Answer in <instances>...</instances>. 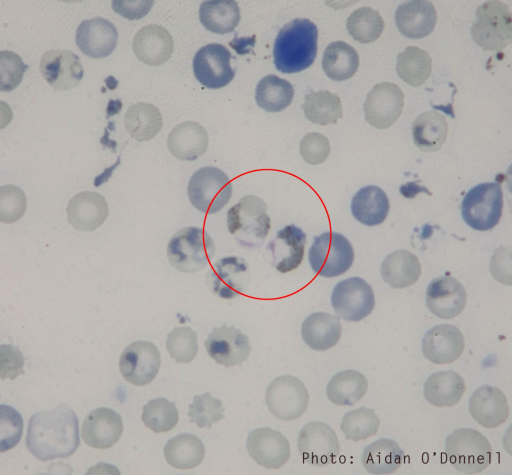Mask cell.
Listing matches in <instances>:
<instances>
[{
  "instance_id": "40",
  "label": "cell",
  "mask_w": 512,
  "mask_h": 475,
  "mask_svg": "<svg viewBox=\"0 0 512 475\" xmlns=\"http://www.w3.org/2000/svg\"><path fill=\"white\" fill-rule=\"evenodd\" d=\"M322 66L329 78L335 81L344 80L357 71L358 54L348 44L342 41L334 42L324 51Z\"/></svg>"
},
{
  "instance_id": "25",
  "label": "cell",
  "mask_w": 512,
  "mask_h": 475,
  "mask_svg": "<svg viewBox=\"0 0 512 475\" xmlns=\"http://www.w3.org/2000/svg\"><path fill=\"white\" fill-rule=\"evenodd\" d=\"M66 213L68 220L74 228L90 231L104 222L108 215V207L101 194L94 192H82L69 201Z\"/></svg>"
},
{
  "instance_id": "37",
  "label": "cell",
  "mask_w": 512,
  "mask_h": 475,
  "mask_svg": "<svg viewBox=\"0 0 512 475\" xmlns=\"http://www.w3.org/2000/svg\"><path fill=\"white\" fill-rule=\"evenodd\" d=\"M368 382L360 372L354 370L340 372L334 376L326 386V395L332 404L351 406L366 394Z\"/></svg>"
},
{
  "instance_id": "3",
  "label": "cell",
  "mask_w": 512,
  "mask_h": 475,
  "mask_svg": "<svg viewBox=\"0 0 512 475\" xmlns=\"http://www.w3.org/2000/svg\"><path fill=\"white\" fill-rule=\"evenodd\" d=\"M215 252L214 242L208 233L202 228H183L170 240L167 256L170 264L176 270L194 273L204 268L212 259Z\"/></svg>"
},
{
  "instance_id": "38",
  "label": "cell",
  "mask_w": 512,
  "mask_h": 475,
  "mask_svg": "<svg viewBox=\"0 0 512 475\" xmlns=\"http://www.w3.org/2000/svg\"><path fill=\"white\" fill-rule=\"evenodd\" d=\"M201 23L208 30L224 34L232 32L240 19V8L232 0L204 1L199 10Z\"/></svg>"
},
{
  "instance_id": "16",
  "label": "cell",
  "mask_w": 512,
  "mask_h": 475,
  "mask_svg": "<svg viewBox=\"0 0 512 475\" xmlns=\"http://www.w3.org/2000/svg\"><path fill=\"white\" fill-rule=\"evenodd\" d=\"M204 346L209 356L226 368L240 366L248 359L252 347L248 336L234 326L214 328Z\"/></svg>"
},
{
  "instance_id": "59",
  "label": "cell",
  "mask_w": 512,
  "mask_h": 475,
  "mask_svg": "<svg viewBox=\"0 0 512 475\" xmlns=\"http://www.w3.org/2000/svg\"><path fill=\"white\" fill-rule=\"evenodd\" d=\"M105 82L108 87L110 90L114 89L117 85V81L112 76L108 77Z\"/></svg>"
},
{
  "instance_id": "46",
  "label": "cell",
  "mask_w": 512,
  "mask_h": 475,
  "mask_svg": "<svg viewBox=\"0 0 512 475\" xmlns=\"http://www.w3.org/2000/svg\"><path fill=\"white\" fill-rule=\"evenodd\" d=\"M178 418L175 404L164 398L150 400L143 407L142 419L144 425L156 433L172 430Z\"/></svg>"
},
{
  "instance_id": "8",
  "label": "cell",
  "mask_w": 512,
  "mask_h": 475,
  "mask_svg": "<svg viewBox=\"0 0 512 475\" xmlns=\"http://www.w3.org/2000/svg\"><path fill=\"white\" fill-rule=\"evenodd\" d=\"M503 194L498 182L480 184L470 189L462 202V215L472 228L481 231L494 228L500 222Z\"/></svg>"
},
{
  "instance_id": "56",
  "label": "cell",
  "mask_w": 512,
  "mask_h": 475,
  "mask_svg": "<svg viewBox=\"0 0 512 475\" xmlns=\"http://www.w3.org/2000/svg\"><path fill=\"white\" fill-rule=\"evenodd\" d=\"M119 162L120 159L118 158L116 163L110 167L105 169L102 174L96 177L94 181V186H98L106 182L114 170L119 164Z\"/></svg>"
},
{
  "instance_id": "35",
  "label": "cell",
  "mask_w": 512,
  "mask_h": 475,
  "mask_svg": "<svg viewBox=\"0 0 512 475\" xmlns=\"http://www.w3.org/2000/svg\"><path fill=\"white\" fill-rule=\"evenodd\" d=\"M448 132L446 118L434 110L422 113L412 124L414 142L420 150L425 152L438 150L446 140Z\"/></svg>"
},
{
  "instance_id": "2",
  "label": "cell",
  "mask_w": 512,
  "mask_h": 475,
  "mask_svg": "<svg viewBox=\"0 0 512 475\" xmlns=\"http://www.w3.org/2000/svg\"><path fill=\"white\" fill-rule=\"evenodd\" d=\"M318 31L306 18H296L280 30L274 48V64L285 73L298 72L314 62L317 52Z\"/></svg>"
},
{
  "instance_id": "41",
  "label": "cell",
  "mask_w": 512,
  "mask_h": 475,
  "mask_svg": "<svg viewBox=\"0 0 512 475\" xmlns=\"http://www.w3.org/2000/svg\"><path fill=\"white\" fill-rule=\"evenodd\" d=\"M302 108L308 120L322 126L336 124L343 116L340 97L328 90H312L306 95Z\"/></svg>"
},
{
  "instance_id": "26",
  "label": "cell",
  "mask_w": 512,
  "mask_h": 475,
  "mask_svg": "<svg viewBox=\"0 0 512 475\" xmlns=\"http://www.w3.org/2000/svg\"><path fill=\"white\" fill-rule=\"evenodd\" d=\"M306 235L294 224L278 230L268 244L274 264L279 272L285 274L298 267L304 254Z\"/></svg>"
},
{
  "instance_id": "19",
  "label": "cell",
  "mask_w": 512,
  "mask_h": 475,
  "mask_svg": "<svg viewBox=\"0 0 512 475\" xmlns=\"http://www.w3.org/2000/svg\"><path fill=\"white\" fill-rule=\"evenodd\" d=\"M467 294L464 286L455 278L443 276L434 279L426 293V304L429 310L443 319L458 316L464 309Z\"/></svg>"
},
{
  "instance_id": "7",
  "label": "cell",
  "mask_w": 512,
  "mask_h": 475,
  "mask_svg": "<svg viewBox=\"0 0 512 475\" xmlns=\"http://www.w3.org/2000/svg\"><path fill=\"white\" fill-rule=\"evenodd\" d=\"M232 192L228 176L220 168L205 166L190 178L188 194L192 205L202 212L215 214L229 202Z\"/></svg>"
},
{
  "instance_id": "10",
  "label": "cell",
  "mask_w": 512,
  "mask_h": 475,
  "mask_svg": "<svg viewBox=\"0 0 512 475\" xmlns=\"http://www.w3.org/2000/svg\"><path fill=\"white\" fill-rule=\"evenodd\" d=\"M266 400L270 412L277 418L292 420L306 410L309 395L304 384L290 375L274 380L266 390Z\"/></svg>"
},
{
  "instance_id": "13",
  "label": "cell",
  "mask_w": 512,
  "mask_h": 475,
  "mask_svg": "<svg viewBox=\"0 0 512 475\" xmlns=\"http://www.w3.org/2000/svg\"><path fill=\"white\" fill-rule=\"evenodd\" d=\"M160 366V356L152 342L137 340L129 344L122 352L120 371L125 380L136 386L150 383L156 376Z\"/></svg>"
},
{
  "instance_id": "23",
  "label": "cell",
  "mask_w": 512,
  "mask_h": 475,
  "mask_svg": "<svg viewBox=\"0 0 512 475\" xmlns=\"http://www.w3.org/2000/svg\"><path fill=\"white\" fill-rule=\"evenodd\" d=\"M123 430L120 416L111 408L94 410L85 418L82 427V436L91 447L106 449L119 440Z\"/></svg>"
},
{
  "instance_id": "29",
  "label": "cell",
  "mask_w": 512,
  "mask_h": 475,
  "mask_svg": "<svg viewBox=\"0 0 512 475\" xmlns=\"http://www.w3.org/2000/svg\"><path fill=\"white\" fill-rule=\"evenodd\" d=\"M167 144L170 152L177 158L194 160L206 152L208 138L206 130L198 122L186 121L170 132Z\"/></svg>"
},
{
  "instance_id": "1",
  "label": "cell",
  "mask_w": 512,
  "mask_h": 475,
  "mask_svg": "<svg viewBox=\"0 0 512 475\" xmlns=\"http://www.w3.org/2000/svg\"><path fill=\"white\" fill-rule=\"evenodd\" d=\"M79 445L78 420L68 406L60 404L30 418L26 446L38 459L46 461L68 457Z\"/></svg>"
},
{
  "instance_id": "44",
  "label": "cell",
  "mask_w": 512,
  "mask_h": 475,
  "mask_svg": "<svg viewBox=\"0 0 512 475\" xmlns=\"http://www.w3.org/2000/svg\"><path fill=\"white\" fill-rule=\"evenodd\" d=\"M384 22L379 12L370 7H362L354 11L346 21L350 34L360 43L372 42L382 33Z\"/></svg>"
},
{
  "instance_id": "47",
  "label": "cell",
  "mask_w": 512,
  "mask_h": 475,
  "mask_svg": "<svg viewBox=\"0 0 512 475\" xmlns=\"http://www.w3.org/2000/svg\"><path fill=\"white\" fill-rule=\"evenodd\" d=\"M166 348L170 356L176 362L189 363L198 352L197 334L190 327L176 328L168 336Z\"/></svg>"
},
{
  "instance_id": "49",
  "label": "cell",
  "mask_w": 512,
  "mask_h": 475,
  "mask_svg": "<svg viewBox=\"0 0 512 475\" xmlns=\"http://www.w3.org/2000/svg\"><path fill=\"white\" fill-rule=\"evenodd\" d=\"M0 451L5 452L18 444L23 430V419L14 408L0 405Z\"/></svg>"
},
{
  "instance_id": "6",
  "label": "cell",
  "mask_w": 512,
  "mask_h": 475,
  "mask_svg": "<svg viewBox=\"0 0 512 475\" xmlns=\"http://www.w3.org/2000/svg\"><path fill=\"white\" fill-rule=\"evenodd\" d=\"M473 40L484 51H498L512 42V19L509 6L499 0L479 6L471 28Z\"/></svg>"
},
{
  "instance_id": "20",
  "label": "cell",
  "mask_w": 512,
  "mask_h": 475,
  "mask_svg": "<svg viewBox=\"0 0 512 475\" xmlns=\"http://www.w3.org/2000/svg\"><path fill=\"white\" fill-rule=\"evenodd\" d=\"M464 347L462 334L451 324L434 326L425 334L422 340L424 356L438 364L454 362L462 355Z\"/></svg>"
},
{
  "instance_id": "22",
  "label": "cell",
  "mask_w": 512,
  "mask_h": 475,
  "mask_svg": "<svg viewBox=\"0 0 512 475\" xmlns=\"http://www.w3.org/2000/svg\"><path fill=\"white\" fill-rule=\"evenodd\" d=\"M468 410L472 418L486 428H497L509 415L506 396L498 388L484 385L476 389L470 397Z\"/></svg>"
},
{
  "instance_id": "52",
  "label": "cell",
  "mask_w": 512,
  "mask_h": 475,
  "mask_svg": "<svg viewBox=\"0 0 512 475\" xmlns=\"http://www.w3.org/2000/svg\"><path fill=\"white\" fill-rule=\"evenodd\" d=\"M330 152L329 140L320 133L308 132L300 142V154L304 160L310 164L316 165L324 162Z\"/></svg>"
},
{
  "instance_id": "45",
  "label": "cell",
  "mask_w": 512,
  "mask_h": 475,
  "mask_svg": "<svg viewBox=\"0 0 512 475\" xmlns=\"http://www.w3.org/2000/svg\"><path fill=\"white\" fill-rule=\"evenodd\" d=\"M380 424V420L374 409L361 407L346 413L340 428L346 439L356 442L376 434Z\"/></svg>"
},
{
  "instance_id": "58",
  "label": "cell",
  "mask_w": 512,
  "mask_h": 475,
  "mask_svg": "<svg viewBox=\"0 0 512 475\" xmlns=\"http://www.w3.org/2000/svg\"><path fill=\"white\" fill-rule=\"evenodd\" d=\"M109 132L106 128H105L104 133L102 137L100 138V144L104 146H107L109 148H112L113 150L115 148L116 143L114 141L109 140Z\"/></svg>"
},
{
  "instance_id": "15",
  "label": "cell",
  "mask_w": 512,
  "mask_h": 475,
  "mask_svg": "<svg viewBox=\"0 0 512 475\" xmlns=\"http://www.w3.org/2000/svg\"><path fill=\"white\" fill-rule=\"evenodd\" d=\"M230 52L224 46L210 44L201 48L193 60V70L198 80L204 86L217 89L226 86L236 70L230 64Z\"/></svg>"
},
{
  "instance_id": "27",
  "label": "cell",
  "mask_w": 512,
  "mask_h": 475,
  "mask_svg": "<svg viewBox=\"0 0 512 475\" xmlns=\"http://www.w3.org/2000/svg\"><path fill=\"white\" fill-rule=\"evenodd\" d=\"M136 56L150 66H158L170 58L174 49L173 38L164 27L149 24L135 34L132 44Z\"/></svg>"
},
{
  "instance_id": "54",
  "label": "cell",
  "mask_w": 512,
  "mask_h": 475,
  "mask_svg": "<svg viewBox=\"0 0 512 475\" xmlns=\"http://www.w3.org/2000/svg\"><path fill=\"white\" fill-rule=\"evenodd\" d=\"M154 0H112L116 13L130 20L143 18L150 10Z\"/></svg>"
},
{
  "instance_id": "57",
  "label": "cell",
  "mask_w": 512,
  "mask_h": 475,
  "mask_svg": "<svg viewBox=\"0 0 512 475\" xmlns=\"http://www.w3.org/2000/svg\"><path fill=\"white\" fill-rule=\"evenodd\" d=\"M122 107V103L119 100H110L106 108L107 114L108 116H114L118 113Z\"/></svg>"
},
{
  "instance_id": "34",
  "label": "cell",
  "mask_w": 512,
  "mask_h": 475,
  "mask_svg": "<svg viewBox=\"0 0 512 475\" xmlns=\"http://www.w3.org/2000/svg\"><path fill=\"white\" fill-rule=\"evenodd\" d=\"M404 451L394 440L381 438L366 446L362 453V465L369 474H389L401 466Z\"/></svg>"
},
{
  "instance_id": "36",
  "label": "cell",
  "mask_w": 512,
  "mask_h": 475,
  "mask_svg": "<svg viewBox=\"0 0 512 475\" xmlns=\"http://www.w3.org/2000/svg\"><path fill=\"white\" fill-rule=\"evenodd\" d=\"M126 130L138 142L148 141L160 130L163 120L160 110L150 103L139 102L130 106L124 118Z\"/></svg>"
},
{
  "instance_id": "17",
  "label": "cell",
  "mask_w": 512,
  "mask_h": 475,
  "mask_svg": "<svg viewBox=\"0 0 512 475\" xmlns=\"http://www.w3.org/2000/svg\"><path fill=\"white\" fill-rule=\"evenodd\" d=\"M246 446L250 456L267 469H280L291 456L288 440L280 432L268 428L251 431Z\"/></svg>"
},
{
  "instance_id": "18",
  "label": "cell",
  "mask_w": 512,
  "mask_h": 475,
  "mask_svg": "<svg viewBox=\"0 0 512 475\" xmlns=\"http://www.w3.org/2000/svg\"><path fill=\"white\" fill-rule=\"evenodd\" d=\"M40 72L54 90H66L78 86L84 70L78 56L66 50H51L44 54Z\"/></svg>"
},
{
  "instance_id": "14",
  "label": "cell",
  "mask_w": 512,
  "mask_h": 475,
  "mask_svg": "<svg viewBox=\"0 0 512 475\" xmlns=\"http://www.w3.org/2000/svg\"><path fill=\"white\" fill-rule=\"evenodd\" d=\"M404 98L402 90L394 83L376 84L367 94L363 105L366 120L378 129L389 128L400 116Z\"/></svg>"
},
{
  "instance_id": "30",
  "label": "cell",
  "mask_w": 512,
  "mask_h": 475,
  "mask_svg": "<svg viewBox=\"0 0 512 475\" xmlns=\"http://www.w3.org/2000/svg\"><path fill=\"white\" fill-rule=\"evenodd\" d=\"M466 390L464 379L456 372L450 370L431 374L424 388L426 400L438 408L452 406L458 404Z\"/></svg>"
},
{
  "instance_id": "4",
  "label": "cell",
  "mask_w": 512,
  "mask_h": 475,
  "mask_svg": "<svg viewBox=\"0 0 512 475\" xmlns=\"http://www.w3.org/2000/svg\"><path fill=\"white\" fill-rule=\"evenodd\" d=\"M266 204L260 198L247 195L227 212L228 231L242 246L258 247L270 228Z\"/></svg>"
},
{
  "instance_id": "31",
  "label": "cell",
  "mask_w": 512,
  "mask_h": 475,
  "mask_svg": "<svg viewBox=\"0 0 512 475\" xmlns=\"http://www.w3.org/2000/svg\"><path fill=\"white\" fill-rule=\"evenodd\" d=\"M302 335L312 349L322 351L334 346L340 339L342 326L336 316L324 312L309 316L302 325Z\"/></svg>"
},
{
  "instance_id": "28",
  "label": "cell",
  "mask_w": 512,
  "mask_h": 475,
  "mask_svg": "<svg viewBox=\"0 0 512 475\" xmlns=\"http://www.w3.org/2000/svg\"><path fill=\"white\" fill-rule=\"evenodd\" d=\"M211 278L214 292L224 299H232L244 292L250 280L248 266L241 258L228 256L213 265Z\"/></svg>"
},
{
  "instance_id": "32",
  "label": "cell",
  "mask_w": 512,
  "mask_h": 475,
  "mask_svg": "<svg viewBox=\"0 0 512 475\" xmlns=\"http://www.w3.org/2000/svg\"><path fill=\"white\" fill-rule=\"evenodd\" d=\"M390 206L385 192L373 185L362 188L353 196L350 206L354 218L370 226L380 224L385 220Z\"/></svg>"
},
{
  "instance_id": "50",
  "label": "cell",
  "mask_w": 512,
  "mask_h": 475,
  "mask_svg": "<svg viewBox=\"0 0 512 475\" xmlns=\"http://www.w3.org/2000/svg\"><path fill=\"white\" fill-rule=\"evenodd\" d=\"M26 208V198L23 191L12 184L0 188V220L10 224L20 220Z\"/></svg>"
},
{
  "instance_id": "55",
  "label": "cell",
  "mask_w": 512,
  "mask_h": 475,
  "mask_svg": "<svg viewBox=\"0 0 512 475\" xmlns=\"http://www.w3.org/2000/svg\"><path fill=\"white\" fill-rule=\"evenodd\" d=\"M400 191L404 196L408 198H414L420 192H424L431 195V193L425 187L417 184L416 182H408L402 185Z\"/></svg>"
},
{
  "instance_id": "21",
  "label": "cell",
  "mask_w": 512,
  "mask_h": 475,
  "mask_svg": "<svg viewBox=\"0 0 512 475\" xmlns=\"http://www.w3.org/2000/svg\"><path fill=\"white\" fill-rule=\"evenodd\" d=\"M118 34L108 20L96 17L82 21L78 26L76 42L80 50L92 58L109 56L115 48Z\"/></svg>"
},
{
  "instance_id": "53",
  "label": "cell",
  "mask_w": 512,
  "mask_h": 475,
  "mask_svg": "<svg viewBox=\"0 0 512 475\" xmlns=\"http://www.w3.org/2000/svg\"><path fill=\"white\" fill-rule=\"evenodd\" d=\"M24 360L20 350L12 344L0 346V375L2 380H14L24 374Z\"/></svg>"
},
{
  "instance_id": "5",
  "label": "cell",
  "mask_w": 512,
  "mask_h": 475,
  "mask_svg": "<svg viewBox=\"0 0 512 475\" xmlns=\"http://www.w3.org/2000/svg\"><path fill=\"white\" fill-rule=\"evenodd\" d=\"M445 450L452 466L464 474L481 472L491 463L490 444L484 435L474 429L454 430L446 438Z\"/></svg>"
},
{
  "instance_id": "48",
  "label": "cell",
  "mask_w": 512,
  "mask_h": 475,
  "mask_svg": "<svg viewBox=\"0 0 512 475\" xmlns=\"http://www.w3.org/2000/svg\"><path fill=\"white\" fill-rule=\"evenodd\" d=\"M224 410L222 402L205 393L194 398V402L189 406L188 416L190 422L196 423L200 428H210L213 424L224 418Z\"/></svg>"
},
{
  "instance_id": "9",
  "label": "cell",
  "mask_w": 512,
  "mask_h": 475,
  "mask_svg": "<svg viewBox=\"0 0 512 475\" xmlns=\"http://www.w3.org/2000/svg\"><path fill=\"white\" fill-rule=\"evenodd\" d=\"M354 260V249L349 240L335 232H328L315 236L308 252L312 270L326 278L345 273L352 266Z\"/></svg>"
},
{
  "instance_id": "43",
  "label": "cell",
  "mask_w": 512,
  "mask_h": 475,
  "mask_svg": "<svg viewBox=\"0 0 512 475\" xmlns=\"http://www.w3.org/2000/svg\"><path fill=\"white\" fill-rule=\"evenodd\" d=\"M396 70L404 82L418 87L430 76L432 60L426 50L416 46H408L398 55Z\"/></svg>"
},
{
  "instance_id": "39",
  "label": "cell",
  "mask_w": 512,
  "mask_h": 475,
  "mask_svg": "<svg viewBox=\"0 0 512 475\" xmlns=\"http://www.w3.org/2000/svg\"><path fill=\"white\" fill-rule=\"evenodd\" d=\"M164 453L170 466L180 470H190L202 462L205 448L202 442L196 436L182 434L167 442Z\"/></svg>"
},
{
  "instance_id": "51",
  "label": "cell",
  "mask_w": 512,
  "mask_h": 475,
  "mask_svg": "<svg viewBox=\"0 0 512 475\" xmlns=\"http://www.w3.org/2000/svg\"><path fill=\"white\" fill-rule=\"evenodd\" d=\"M28 68L17 54L10 50L0 52V90L8 92L16 88L21 82L24 73Z\"/></svg>"
},
{
  "instance_id": "11",
  "label": "cell",
  "mask_w": 512,
  "mask_h": 475,
  "mask_svg": "<svg viewBox=\"0 0 512 475\" xmlns=\"http://www.w3.org/2000/svg\"><path fill=\"white\" fill-rule=\"evenodd\" d=\"M298 448L304 462L321 467L334 463L340 453L337 435L327 424L311 422L301 430Z\"/></svg>"
},
{
  "instance_id": "42",
  "label": "cell",
  "mask_w": 512,
  "mask_h": 475,
  "mask_svg": "<svg viewBox=\"0 0 512 475\" xmlns=\"http://www.w3.org/2000/svg\"><path fill=\"white\" fill-rule=\"evenodd\" d=\"M294 89L288 80L274 74L262 78L257 84L255 98L259 107L268 112H278L292 103Z\"/></svg>"
},
{
  "instance_id": "33",
  "label": "cell",
  "mask_w": 512,
  "mask_h": 475,
  "mask_svg": "<svg viewBox=\"0 0 512 475\" xmlns=\"http://www.w3.org/2000/svg\"><path fill=\"white\" fill-rule=\"evenodd\" d=\"M380 273L384 281L394 288H402L416 283L422 268L416 255L405 250L388 254L382 262Z\"/></svg>"
},
{
  "instance_id": "12",
  "label": "cell",
  "mask_w": 512,
  "mask_h": 475,
  "mask_svg": "<svg viewBox=\"0 0 512 475\" xmlns=\"http://www.w3.org/2000/svg\"><path fill=\"white\" fill-rule=\"evenodd\" d=\"M331 302L336 314L349 322H358L370 314L375 305L372 286L364 280L352 277L334 286Z\"/></svg>"
},
{
  "instance_id": "24",
  "label": "cell",
  "mask_w": 512,
  "mask_h": 475,
  "mask_svg": "<svg viewBox=\"0 0 512 475\" xmlns=\"http://www.w3.org/2000/svg\"><path fill=\"white\" fill-rule=\"evenodd\" d=\"M438 15L430 0H414L402 3L395 12V22L399 31L406 37L420 39L434 30Z\"/></svg>"
}]
</instances>
